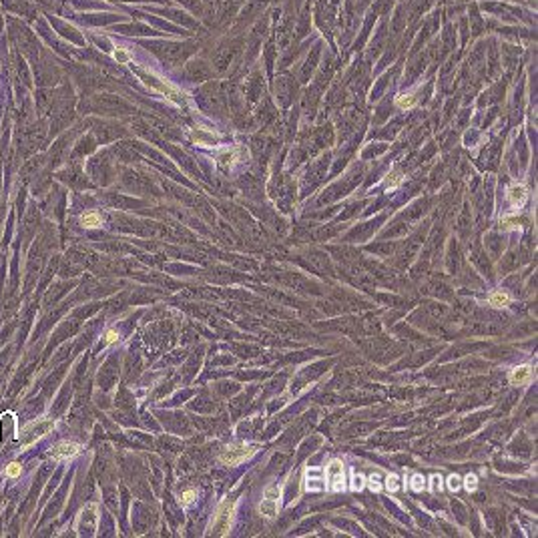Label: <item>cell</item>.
<instances>
[{"label":"cell","mask_w":538,"mask_h":538,"mask_svg":"<svg viewBox=\"0 0 538 538\" xmlns=\"http://www.w3.org/2000/svg\"><path fill=\"white\" fill-rule=\"evenodd\" d=\"M410 488H412L414 492H422V490L426 488V480H424L422 474H414V476H412V480H410Z\"/></svg>","instance_id":"19"},{"label":"cell","mask_w":538,"mask_h":538,"mask_svg":"<svg viewBox=\"0 0 538 538\" xmlns=\"http://www.w3.org/2000/svg\"><path fill=\"white\" fill-rule=\"evenodd\" d=\"M113 56H115V60L117 62H131V52L126 50V48H117L115 52H113Z\"/></svg>","instance_id":"23"},{"label":"cell","mask_w":538,"mask_h":538,"mask_svg":"<svg viewBox=\"0 0 538 538\" xmlns=\"http://www.w3.org/2000/svg\"><path fill=\"white\" fill-rule=\"evenodd\" d=\"M48 430H52V422L50 420H39V422L28 424L22 432H18V438H22L24 444H33L35 440H39L44 434H48Z\"/></svg>","instance_id":"3"},{"label":"cell","mask_w":538,"mask_h":538,"mask_svg":"<svg viewBox=\"0 0 538 538\" xmlns=\"http://www.w3.org/2000/svg\"><path fill=\"white\" fill-rule=\"evenodd\" d=\"M191 139H193L197 145H205V147H209V145L215 143L213 133H207V131H203V129H195V131L191 133Z\"/></svg>","instance_id":"13"},{"label":"cell","mask_w":538,"mask_h":538,"mask_svg":"<svg viewBox=\"0 0 538 538\" xmlns=\"http://www.w3.org/2000/svg\"><path fill=\"white\" fill-rule=\"evenodd\" d=\"M386 488H388V492H398L400 490V478L396 474H390L386 478Z\"/></svg>","instance_id":"20"},{"label":"cell","mask_w":538,"mask_h":538,"mask_svg":"<svg viewBox=\"0 0 538 538\" xmlns=\"http://www.w3.org/2000/svg\"><path fill=\"white\" fill-rule=\"evenodd\" d=\"M460 486H462V480H460V476L452 474V476L448 478V488H450L452 492H456V490H460Z\"/></svg>","instance_id":"26"},{"label":"cell","mask_w":538,"mask_h":538,"mask_svg":"<svg viewBox=\"0 0 538 538\" xmlns=\"http://www.w3.org/2000/svg\"><path fill=\"white\" fill-rule=\"evenodd\" d=\"M416 103H418L416 94H402V97L396 99V105H398L400 109H414Z\"/></svg>","instance_id":"16"},{"label":"cell","mask_w":538,"mask_h":538,"mask_svg":"<svg viewBox=\"0 0 538 538\" xmlns=\"http://www.w3.org/2000/svg\"><path fill=\"white\" fill-rule=\"evenodd\" d=\"M233 159H235V151H223V153L217 157V161H219V165H221V167L231 165V163H233Z\"/></svg>","instance_id":"21"},{"label":"cell","mask_w":538,"mask_h":538,"mask_svg":"<svg viewBox=\"0 0 538 538\" xmlns=\"http://www.w3.org/2000/svg\"><path fill=\"white\" fill-rule=\"evenodd\" d=\"M145 83L151 84L153 88H157L159 92H163V94H165V97H169V99H173V101H179V99H177V97H179V94H177V90H175V88H171V86H169L167 83L165 84L157 83V79H153V77H147V81H145Z\"/></svg>","instance_id":"11"},{"label":"cell","mask_w":538,"mask_h":538,"mask_svg":"<svg viewBox=\"0 0 538 538\" xmlns=\"http://www.w3.org/2000/svg\"><path fill=\"white\" fill-rule=\"evenodd\" d=\"M117 339H119V335H117V331L115 330H109L107 333H105V341H107V343H115Z\"/></svg>","instance_id":"28"},{"label":"cell","mask_w":538,"mask_h":538,"mask_svg":"<svg viewBox=\"0 0 538 538\" xmlns=\"http://www.w3.org/2000/svg\"><path fill=\"white\" fill-rule=\"evenodd\" d=\"M81 524H84V528H86V524H88V532H92L94 528H97V506L94 504H90V506H86L83 510V514H81Z\"/></svg>","instance_id":"10"},{"label":"cell","mask_w":538,"mask_h":538,"mask_svg":"<svg viewBox=\"0 0 538 538\" xmlns=\"http://www.w3.org/2000/svg\"><path fill=\"white\" fill-rule=\"evenodd\" d=\"M464 486H466L468 492H476V490H478V478H476L474 474H468V476L464 478Z\"/></svg>","instance_id":"22"},{"label":"cell","mask_w":538,"mask_h":538,"mask_svg":"<svg viewBox=\"0 0 538 538\" xmlns=\"http://www.w3.org/2000/svg\"><path fill=\"white\" fill-rule=\"evenodd\" d=\"M20 472H22V468H20V464H16V462L8 464V468H6V476H8V478H16V476H20Z\"/></svg>","instance_id":"24"},{"label":"cell","mask_w":538,"mask_h":538,"mask_svg":"<svg viewBox=\"0 0 538 538\" xmlns=\"http://www.w3.org/2000/svg\"><path fill=\"white\" fill-rule=\"evenodd\" d=\"M370 488H372L373 492H379V490H382V486H379V484L373 480V476H372V480H370Z\"/></svg>","instance_id":"29"},{"label":"cell","mask_w":538,"mask_h":538,"mask_svg":"<svg viewBox=\"0 0 538 538\" xmlns=\"http://www.w3.org/2000/svg\"><path fill=\"white\" fill-rule=\"evenodd\" d=\"M255 452H257L255 446H247V444H233V446H227V448L221 452L219 460H221L225 466H237V464L245 462L247 458H251Z\"/></svg>","instance_id":"2"},{"label":"cell","mask_w":538,"mask_h":538,"mask_svg":"<svg viewBox=\"0 0 538 538\" xmlns=\"http://www.w3.org/2000/svg\"><path fill=\"white\" fill-rule=\"evenodd\" d=\"M366 486V478L362 476V474H358L356 470L352 472V490H356V492H360L362 488Z\"/></svg>","instance_id":"18"},{"label":"cell","mask_w":538,"mask_h":538,"mask_svg":"<svg viewBox=\"0 0 538 538\" xmlns=\"http://www.w3.org/2000/svg\"><path fill=\"white\" fill-rule=\"evenodd\" d=\"M81 223H83L84 227H88V229L99 227L101 225V215L99 213H84L83 217H81Z\"/></svg>","instance_id":"15"},{"label":"cell","mask_w":538,"mask_h":538,"mask_svg":"<svg viewBox=\"0 0 538 538\" xmlns=\"http://www.w3.org/2000/svg\"><path fill=\"white\" fill-rule=\"evenodd\" d=\"M259 510H261V514L265 516V518H273L275 514H277V500L275 498H263L261 500V504H259Z\"/></svg>","instance_id":"12"},{"label":"cell","mask_w":538,"mask_h":538,"mask_svg":"<svg viewBox=\"0 0 538 538\" xmlns=\"http://www.w3.org/2000/svg\"><path fill=\"white\" fill-rule=\"evenodd\" d=\"M430 482H432V484H430V488H432V492H438V490L442 488V478H440L438 474H434V476L430 478Z\"/></svg>","instance_id":"27"},{"label":"cell","mask_w":538,"mask_h":538,"mask_svg":"<svg viewBox=\"0 0 538 538\" xmlns=\"http://www.w3.org/2000/svg\"><path fill=\"white\" fill-rule=\"evenodd\" d=\"M195 498H197V492H195V490H185L183 496H181V504H183V506H189Z\"/></svg>","instance_id":"25"},{"label":"cell","mask_w":538,"mask_h":538,"mask_svg":"<svg viewBox=\"0 0 538 538\" xmlns=\"http://www.w3.org/2000/svg\"><path fill=\"white\" fill-rule=\"evenodd\" d=\"M18 422H16V418H14V414H4V416H0V440H4V442H10V440H16L18 438Z\"/></svg>","instance_id":"5"},{"label":"cell","mask_w":538,"mask_h":538,"mask_svg":"<svg viewBox=\"0 0 538 538\" xmlns=\"http://www.w3.org/2000/svg\"><path fill=\"white\" fill-rule=\"evenodd\" d=\"M506 197H508V203L512 207H522L526 203V199H528V191H526L524 185H512L508 189V195Z\"/></svg>","instance_id":"8"},{"label":"cell","mask_w":538,"mask_h":538,"mask_svg":"<svg viewBox=\"0 0 538 538\" xmlns=\"http://www.w3.org/2000/svg\"><path fill=\"white\" fill-rule=\"evenodd\" d=\"M488 303L494 305V307H506L510 303V295L506 291H492L488 295Z\"/></svg>","instance_id":"14"},{"label":"cell","mask_w":538,"mask_h":538,"mask_svg":"<svg viewBox=\"0 0 538 538\" xmlns=\"http://www.w3.org/2000/svg\"><path fill=\"white\" fill-rule=\"evenodd\" d=\"M305 490H309V492H322V490H326V482H324V478H322V470H318V468H307L305 470Z\"/></svg>","instance_id":"7"},{"label":"cell","mask_w":538,"mask_h":538,"mask_svg":"<svg viewBox=\"0 0 538 538\" xmlns=\"http://www.w3.org/2000/svg\"><path fill=\"white\" fill-rule=\"evenodd\" d=\"M79 450H81V446L75 444V442H58L50 450V458H54V460H71V458H75L79 454Z\"/></svg>","instance_id":"6"},{"label":"cell","mask_w":538,"mask_h":538,"mask_svg":"<svg viewBox=\"0 0 538 538\" xmlns=\"http://www.w3.org/2000/svg\"><path fill=\"white\" fill-rule=\"evenodd\" d=\"M343 472H345V468H343L341 460H331L330 464H328L326 474H328V480L331 482L330 488L333 490V492H339V490L345 488V484H343V482H345V480H343Z\"/></svg>","instance_id":"4"},{"label":"cell","mask_w":538,"mask_h":538,"mask_svg":"<svg viewBox=\"0 0 538 538\" xmlns=\"http://www.w3.org/2000/svg\"><path fill=\"white\" fill-rule=\"evenodd\" d=\"M233 510H235V502L225 498L219 508H217V514L213 518V524H211V534L215 536H225L231 528V520H233Z\"/></svg>","instance_id":"1"},{"label":"cell","mask_w":538,"mask_h":538,"mask_svg":"<svg viewBox=\"0 0 538 538\" xmlns=\"http://www.w3.org/2000/svg\"><path fill=\"white\" fill-rule=\"evenodd\" d=\"M400 183H402V173H400V171H392V173L388 175V179H386L388 189H396Z\"/></svg>","instance_id":"17"},{"label":"cell","mask_w":538,"mask_h":538,"mask_svg":"<svg viewBox=\"0 0 538 538\" xmlns=\"http://www.w3.org/2000/svg\"><path fill=\"white\" fill-rule=\"evenodd\" d=\"M532 379V368L530 366H518L510 373V384L512 386H524Z\"/></svg>","instance_id":"9"}]
</instances>
